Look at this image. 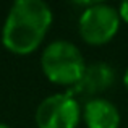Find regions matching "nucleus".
Instances as JSON below:
<instances>
[{"label": "nucleus", "mask_w": 128, "mask_h": 128, "mask_svg": "<svg viewBox=\"0 0 128 128\" xmlns=\"http://www.w3.org/2000/svg\"><path fill=\"white\" fill-rule=\"evenodd\" d=\"M52 10L42 0H16L2 28V44L16 55H29L42 44L52 26Z\"/></svg>", "instance_id": "f257e3e1"}, {"label": "nucleus", "mask_w": 128, "mask_h": 128, "mask_svg": "<svg viewBox=\"0 0 128 128\" xmlns=\"http://www.w3.org/2000/svg\"><path fill=\"white\" fill-rule=\"evenodd\" d=\"M41 68L50 83L73 88L81 80L86 70V62L73 42L58 39L42 50Z\"/></svg>", "instance_id": "f03ea898"}, {"label": "nucleus", "mask_w": 128, "mask_h": 128, "mask_svg": "<svg viewBox=\"0 0 128 128\" xmlns=\"http://www.w3.org/2000/svg\"><path fill=\"white\" fill-rule=\"evenodd\" d=\"M120 23L117 8L107 3L92 2L80 15L78 32L89 46H104L115 38Z\"/></svg>", "instance_id": "7ed1b4c3"}, {"label": "nucleus", "mask_w": 128, "mask_h": 128, "mask_svg": "<svg viewBox=\"0 0 128 128\" xmlns=\"http://www.w3.org/2000/svg\"><path fill=\"white\" fill-rule=\"evenodd\" d=\"M38 128H76L81 120L80 102L68 92L46 97L36 109Z\"/></svg>", "instance_id": "20e7f679"}, {"label": "nucleus", "mask_w": 128, "mask_h": 128, "mask_svg": "<svg viewBox=\"0 0 128 128\" xmlns=\"http://www.w3.org/2000/svg\"><path fill=\"white\" fill-rule=\"evenodd\" d=\"M115 83V72L107 62H94L86 65L81 80L66 92L73 96L76 100H92L100 97V94L110 89Z\"/></svg>", "instance_id": "39448f33"}, {"label": "nucleus", "mask_w": 128, "mask_h": 128, "mask_svg": "<svg viewBox=\"0 0 128 128\" xmlns=\"http://www.w3.org/2000/svg\"><path fill=\"white\" fill-rule=\"evenodd\" d=\"M81 118L88 128H118L120 112L117 106L104 97L88 100L81 109Z\"/></svg>", "instance_id": "423d86ee"}, {"label": "nucleus", "mask_w": 128, "mask_h": 128, "mask_svg": "<svg viewBox=\"0 0 128 128\" xmlns=\"http://www.w3.org/2000/svg\"><path fill=\"white\" fill-rule=\"evenodd\" d=\"M117 12H118L120 21L128 23V0H125V2H122V3H120V5H118V8H117Z\"/></svg>", "instance_id": "0eeeda50"}, {"label": "nucleus", "mask_w": 128, "mask_h": 128, "mask_svg": "<svg viewBox=\"0 0 128 128\" xmlns=\"http://www.w3.org/2000/svg\"><path fill=\"white\" fill-rule=\"evenodd\" d=\"M123 84H125V88L128 89V68H126L125 75H123Z\"/></svg>", "instance_id": "6e6552de"}, {"label": "nucleus", "mask_w": 128, "mask_h": 128, "mask_svg": "<svg viewBox=\"0 0 128 128\" xmlns=\"http://www.w3.org/2000/svg\"><path fill=\"white\" fill-rule=\"evenodd\" d=\"M0 128H10V126H6V125H3V123H0Z\"/></svg>", "instance_id": "1a4fd4ad"}]
</instances>
